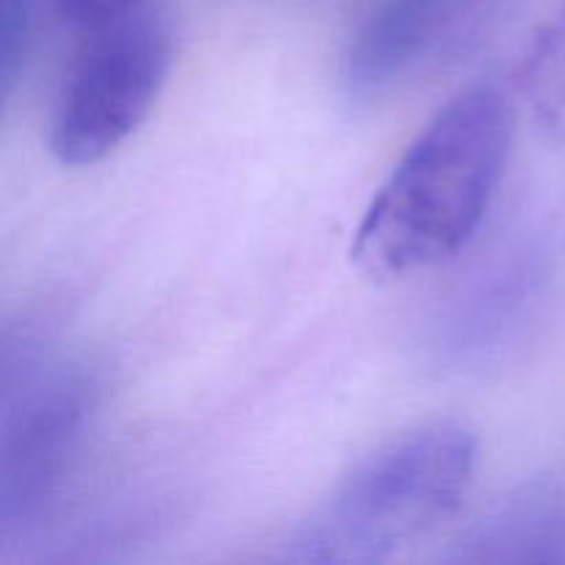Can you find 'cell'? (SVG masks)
I'll list each match as a JSON object with an SVG mask.
<instances>
[{
  "instance_id": "cell-4",
  "label": "cell",
  "mask_w": 565,
  "mask_h": 565,
  "mask_svg": "<svg viewBox=\"0 0 565 565\" xmlns=\"http://www.w3.org/2000/svg\"><path fill=\"white\" fill-rule=\"evenodd\" d=\"M0 436V527L20 533L47 513L75 472L99 412L103 384L86 364L47 373L6 370Z\"/></svg>"
},
{
  "instance_id": "cell-6",
  "label": "cell",
  "mask_w": 565,
  "mask_h": 565,
  "mask_svg": "<svg viewBox=\"0 0 565 565\" xmlns=\"http://www.w3.org/2000/svg\"><path fill=\"white\" fill-rule=\"evenodd\" d=\"M535 252H513L456 303L445 331V351L458 362H483L500 353L522 329L541 285Z\"/></svg>"
},
{
  "instance_id": "cell-10",
  "label": "cell",
  "mask_w": 565,
  "mask_h": 565,
  "mask_svg": "<svg viewBox=\"0 0 565 565\" xmlns=\"http://www.w3.org/2000/svg\"><path fill=\"white\" fill-rule=\"evenodd\" d=\"M55 6L66 22L83 28V31H92V28L119 20L130 11L143 9L149 6V0H55Z\"/></svg>"
},
{
  "instance_id": "cell-5",
  "label": "cell",
  "mask_w": 565,
  "mask_h": 565,
  "mask_svg": "<svg viewBox=\"0 0 565 565\" xmlns=\"http://www.w3.org/2000/svg\"><path fill=\"white\" fill-rule=\"evenodd\" d=\"M486 0H370L342 53V86L353 103H381L475 31Z\"/></svg>"
},
{
  "instance_id": "cell-3",
  "label": "cell",
  "mask_w": 565,
  "mask_h": 565,
  "mask_svg": "<svg viewBox=\"0 0 565 565\" xmlns=\"http://www.w3.org/2000/svg\"><path fill=\"white\" fill-rule=\"evenodd\" d=\"M174 64V33L154 6L92 28L50 116V152L72 169L114 154L147 121Z\"/></svg>"
},
{
  "instance_id": "cell-8",
  "label": "cell",
  "mask_w": 565,
  "mask_h": 565,
  "mask_svg": "<svg viewBox=\"0 0 565 565\" xmlns=\"http://www.w3.org/2000/svg\"><path fill=\"white\" fill-rule=\"evenodd\" d=\"M522 94L539 130L565 143V0L535 33L522 66Z\"/></svg>"
},
{
  "instance_id": "cell-2",
  "label": "cell",
  "mask_w": 565,
  "mask_h": 565,
  "mask_svg": "<svg viewBox=\"0 0 565 565\" xmlns=\"http://www.w3.org/2000/svg\"><path fill=\"white\" fill-rule=\"evenodd\" d=\"M478 472V436L430 419L364 456L292 539V561L384 563L458 513Z\"/></svg>"
},
{
  "instance_id": "cell-7",
  "label": "cell",
  "mask_w": 565,
  "mask_h": 565,
  "mask_svg": "<svg viewBox=\"0 0 565 565\" xmlns=\"http://www.w3.org/2000/svg\"><path fill=\"white\" fill-rule=\"evenodd\" d=\"M463 563L565 561V505L552 489L522 491L475 524L458 544Z\"/></svg>"
},
{
  "instance_id": "cell-9",
  "label": "cell",
  "mask_w": 565,
  "mask_h": 565,
  "mask_svg": "<svg viewBox=\"0 0 565 565\" xmlns=\"http://www.w3.org/2000/svg\"><path fill=\"white\" fill-rule=\"evenodd\" d=\"M33 0H0V86L3 97L14 92L17 75L31 44Z\"/></svg>"
},
{
  "instance_id": "cell-1",
  "label": "cell",
  "mask_w": 565,
  "mask_h": 565,
  "mask_svg": "<svg viewBox=\"0 0 565 565\" xmlns=\"http://www.w3.org/2000/svg\"><path fill=\"white\" fill-rule=\"evenodd\" d=\"M513 110L500 88L456 94L408 143L359 218L351 259L379 281L456 257L483 224L505 177Z\"/></svg>"
}]
</instances>
